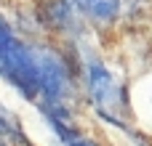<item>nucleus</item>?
<instances>
[{
	"label": "nucleus",
	"instance_id": "1",
	"mask_svg": "<svg viewBox=\"0 0 152 146\" xmlns=\"http://www.w3.org/2000/svg\"><path fill=\"white\" fill-rule=\"evenodd\" d=\"M0 69L3 77L29 101H40V74L32 48L13 37L11 27L3 24V43H0Z\"/></svg>",
	"mask_w": 152,
	"mask_h": 146
},
{
	"label": "nucleus",
	"instance_id": "4",
	"mask_svg": "<svg viewBox=\"0 0 152 146\" xmlns=\"http://www.w3.org/2000/svg\"><path fill=\"white\" fill-rule=\"evenodd\" d=\"M75 8L94 21H112L120 11V0H72Z\"/></svg>",
	"mask_w": 152,
	"mask_h": 146
},
{
	"label": "nucleus",
	"instance_id": "2",
	"mask_svg": "<svg viewBox=\"0 0 152 146\" xmlns=\"http://www.w3.org/2000/svg\"><path fill=\"white\" fill-rule=\"evenodd\" d=\"M32 53H35L37 74H40V109L64 106V101L72 93V82H69V72L64 61L48 48H32Z\"/></svg>",
	"mask_w": 152,
	"mask_h": 146
},
{
	"label": "nucleus",
	"instance_id": "3",
	"mask_svg": "<svg viewBox=\"0 0 152 146\" xmlns=\"http://www.w3.org/2000/svg\"><path fill=\"white\" fill-rule=\"evenodd\" d=\"M88 90H91V98L94 104L99 106V112L115 122H120L123 112H126V93L118 82V77L99 61H91L88 64Z\"/></svg>",
	"mask_w": 152,
	"mask_h": 146
}]
</instances>
